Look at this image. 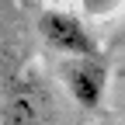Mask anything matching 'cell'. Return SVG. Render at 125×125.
<instances>
[{
	"instance_id": "obj_5",
	"label": "cell",
	"mask_w": 125,
	"mask_h": 125,
	"mask_svg": "<svg viewBox=\"0 0 125 125\" xmlns=\"http://www.w3.org/2000/svg\"><path fill=\"white\" fill-rule=\"evenodd\" d=\"M42 4H52V7H56V4H62V0H42Z\"/></svg>"
},
{
	"instance_id": "obj_1",
	"label": "cell",
	"mask_w": 125,
	"mask_h": 125,
	"mask_svg": "<svg viewBox=\"0 0 125 125\" xmlns=\"http://www.w3.org/2000/svg\"><path fill=\"white\" fill-rule=\"evenodd\" d=\"M38 35L49 42L56 52L70 56V59L97 52V42H94L87 21L80 14H73V10H62V7H45L38 14Z\"/></svg>"
},
{
	"instance_id": "obj_4",
	"label": "cell",
	"mask_w": 125,
	"mask_h": 125,
	"mask_svg": "<svg viewBox=\"0 0 125 125\" xmlns=\"http://www.w3.org/2000/svg\"><path fill=\"white\" fill-rule=\"evenodd\" d=\"M125 7V0H80V14H87V18H115V14Z\"/></svg>"
},
{
	"instance_id": "obj_2",
	"label": "cell",
	"mask_w": 125,
	"mask_h": 125,
	"mask_svg": "<svg viewBox=\"0 0 125 125\" xmlns=\"http://www.w3.org/2000/svg\"><path fill=\"white\" fill-rule=\"evenodd\" d=\"M0 125H49V104L28 76H10L0 87Z\"/></svg>"
},
{
	"instance_id": "obj_3",
	"label": "cell",
	"mask_w": 125,
	"mask_h": 125,
	"mask_svg": "<svg viewBox=\"0 0 125 125\" xmlns=\"http://www.w3.org/2000/svg\"><path fill=\"white\" fill-rule=\"evenodd\" d=\"M66 87H70L73 101L80 104L83 111L101 108L104 90H108V62L101 59V52L70 59V66H66Z\"/></svg>"
}]
</instances>
